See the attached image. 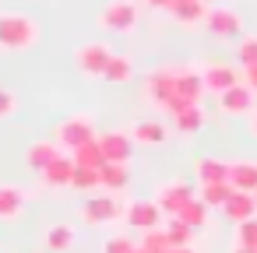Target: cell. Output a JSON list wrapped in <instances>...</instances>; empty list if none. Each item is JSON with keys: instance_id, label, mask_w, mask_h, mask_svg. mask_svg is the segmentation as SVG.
Wrapping results in <instances>:
<instances>
[{"instance_id": "3957f363", "label": "cell", "mask_w": 257, "mask_h": 253, "mask_svg": "<svg viewBox=\"0 0 257 253\" xmlns=\"http://www.w3.org/2000/svg\"><path fill=\"white\" fill-rule=\"evenodd\" d=\"M99 25H102L106 32H131V29L138 25V8L131 4V0H116V4L102 8Z\"/></svg>"}, {"instance_id": "44dd1931", "label": "cell", "mask_w": 257, "mask_h": 253, "mask_svg": "<svg viewBox=\"0 0 257 253\" xmlns=\"http://www.w3.org/2000/svg\"><path fill=\"white\" fill-rule=\"evenodd\" d=\"M176 218H180L183 225H190V228L197 232V228H201V225L208 221V204H204L201 197H190V200H187V204H183V207L176 211Z\"/></svg>"}, {"instance_id": "e575fe53", "label": "cell", "mask_w": 257, "mask_h": 253, "mask_svg": "<svg viewBox=\"0 0 257 253\" xmlns=\"http://www.w3.org/2000/svg\"><path fill=\"white\" fill-rule=\"evenodd\" d=\"M190 106H197V102H187L183 95H173V99H166V102H162V109H166V113H173V116H180V113H187Z\"/></svg>"}, {"instance_id": "ba28073f", "label": "cell", "mask_w": 257, "mask_h": 253, "mask_svg": "<svg viewBox=\"0 0 257 253\" xmlns=\"http://www.w3.org/2000/svg\"><path fill=\"white\" fill-rule=\"evenodd\" d=\"M204 25H208L215 36H222V39H232V36H239L243 18H239L232 8H211V11H208V18H204Z\"/></svg>"}, {"instance_id": "d4e9b609", "label": "cell", "mask_w": 257, "mask_h": 253, "mask_svg": "<svg viewBox=\"0 0 257 253\" xmlns=\"http://www.w3.org/2000/svg\"><path fill=\"white\" fill-rule=\"evenodd\" d=\"M43 242H46V249L64 253V249H71V242H74V228H71V225H53Z\"/></svg>"}, {"instance_id": "ab89813d", "label": "cell", "mask_w": 257, "mask_h": 253, "mask_svg": "<svg viewBox=\"0 0 257 253\" xmlns=\"http://www.w3.org/2000/svg\"><path fill=\"white\" fill-rule=\"evenodd\" d=\"M169 253H194V249H190V246H173Z\"/></svg>"}, {"instance_id": "ac0fdd59", "label": "cell", "mask_w": 257, "mask_h": 253, "mask_svg": "<svg viewBox=\"0 0 257 253\" xmlns=\"http://www.w3.org/2000/svg\"><path fill=\"white\" fill-rule=\"evenodd\" d=\"M197 179H201V186H208V183H229V162L201 158L197 162Z\"/></svg>"}, {"instance_id": "83f0119b", "label": "cell", "mask_w": 257, "mask_h": 253, "mask_svg": "<svg viewBox=\"0 0 257 253\" xmlns=\"http://www.w3.org/2000/svg\"><path fill=\"white\" fill-rule=\"evenodd\" d=\"M141 249H148V253H169L173 246H169V235H166V228L141 232Z\"/></svg>"}, {"instance_id": "9a60e30c", "label": "cell", "mask_w": 257, "mask_h": 253, "mask_svg": "<svg viewBox=\"0 0 257 253\" xmlns=\"http://www.w3.org/2000/svg\"><path fill=\"white\" fill-rule=\"evenodd\" d=\"M176 95H183L187 102H201V95H204L201 71H180L176 67Z\"/></svg>"}, {"instance_id": "7a4b0ae2", "label": "cell", "mask_w": 257, "mask_h": 253, "mask_svg": "<svg viewBox=\"0 0 257 253\" xmlns=\"http://www.w3.org/2000/svg\"><path fill=\"white\" fill-rule=\"evenodd\" d=\"M88 141H95V127H92L88 116H71V120H64L57 127V144L71 148V151L81 148V144H88Z\"/></svg>"}, {"instance_id": "f546056e", "label": "cell", "mask_w": 257, "mask_h": 253, "mask_svg": "<svg viewBox=\"0 0 257 253\" xmlns=\"http://www.w3.org/2000/svg\"><path fill=\"white\" fill-rule=\"evenodd\" d=\"M71 186H78V190H95V186H102V179H99V169L74 165V179H71Z\"/></svg>"}, {"instance_id": "5b68a950", "label": "cell", "mask_w": 257, "mask_h": 253, "mask_svg": "<svg viewBox=\"0 0 257 253\" xmlns=\"http://www.w3.org/2000/svg\"><path fill=\"white\" fill-rule=\"evenodd\" d=\"M109 60H113V53H109V46H102V43H88V46L78 50V67H81L85 74L102 78L106 67H109Z\"/></svg>"}, {"instance_id": "9c48e42d", "label": "cell", "mask_w": 257, "mask_h": 253, "mask_svg": "<svg viewBox=\"0 0 257 253\" xmlns=\"http://www.w3.org/2000/svg\"><path fill=\"white\" fill-rule=\"evenodd\" d=\"M201 78H204V92H215V95L229 92L232 85H239V74H236L229 64H208V67L201 71Z\"/></svg>"}, {"instance_id": "b9f144b4", "label": "cell", "mask_w": 257, "mask_h": 253, "mask_svg": "<svg viewBox=\"0 0 257 253\" xmlns=\"http://www.w3.org/2000/svg\"><path fill=\"white\" fill-rule=\"evenodd\" d=\"M250 130H253V134H257V120H253V127H250Z\"/></svg>"}, {"instance_id": "603a6c76", "label": "cell", "mask_w": 257, "mask_h": 253, "mask_svg": "<svg viewBox=\"0 0 257 253\" xmlns=\"http://www.w3.org/2000/svg\"><path fill=\"white\" fill-rule=\"evenodd\" d=\"M74 165H88V169H99V165H106V158H102V148H99V137L95 141H88V144H81V148H74Z\"/></svg>"}, {"instance_id": "7c38bea8", "label": "cell", "mask_w": 257, "mask_h": 253, "mask_svg": "<svg viewBox=\"0 0 257 253\" xmlns=\"http://www.w3.org/2000/svg\"><path fill=\"white\" fill-rule=\"evenodd\" d=\"M145 88H148V95L162 106L166 99H173L176 95V67H169V71H155V74H148V81H145Z\"/></svg>"}, {"instance_id": "7402d4cb", "label": "cell", "mask_w": 257, "mask_h": 253, "mask_svg": "<svg viewBox=\"0 0 257 253\" xmlns=\"http://www.w3.org/2000/svg\"><path fill=\"white\" fill-rule=\"evenodd\" d=\"M131 137L141 141V144H162V141H166V127L155 123V120H141V123H134Z\"/></svg>"}, {"instance_id": "74e56055", "label": "cell", "mask_w": 257, "mask_h": 253, "mask_svg": "<svg viewBox=\"0 0 257 253\" xmlns=\"http://www.w3.org/2000/svg\"><path fill=\"white\" fill-rule=\"evenodd\" d=\"M148 4H152V8H166V11H169V8L176 4V0H148Z\"/></svg>"}, {"instance_id": "e0dca14e", "label": "cell", "mask_w": 257, "mask_h": 253, "mask_svg": "<svg viewBox=\"0 0 257 253\" xmlns=\"http://www.w3.org/2000/svg\"><path fill=\"white\" fill-rule=\"evenodd\" d=\"M169 15L183 25H194V22H204L208 18V8L201 4V0H176V4L169 8Z\"/></svg>"}, {"instance_id": "4dcf8cb0", "label": "cell", "mask_w": 257, "mask_h": 253, "mask_svg": "<svg viewBox=\"0 0 257 253\" xmlns=\"http://www.w3.org/2000/svg\"><path fill=\"white\" fill-rule=\"evenodd\" d=\"M166 235H169V246H190L194 228H190V225H183L180 218H173V221L166 225Z\"/></svg>"}, {"instance_id": "5bb4252c", "label": "cell", "mask_w": 257, "mask_h": 253, "mask_svg": "<svg viewBox=\"0 0 257 253\" xmlns=\"http://www.w3.org/2000/svg\"><path fill=\"white\" fill-rule=\"evenodd\" d=\"M229 186L257 193V162H229Z\"/></svg>"}, {"instance_id": "f1b7e54d", "label": "cell", "mask_w": 257, "mask_h": 253, "mask_svg": "<svg viewBox=\"0 0 257 253\" xmlns=\"http://www.w3.org/2000/svg\"><path fill=\"white\" fill-rule=\"evenodd\" d=\"M173 123H176V130H183V134H194V130H201V123H204V113H201V106H190L187 113L173 116Z\"/></svg>"}, {"instance_id": "52a82bcc", "label": "cell", "mask_w": 257, "mask_h": 253, "mask_svg": "<svg viewBox=\"0 0 257 253\" xmlns=\"http://www.w3.org/2000/svg\"><path fill=\"white\" fill-rule=\"evenodd\" d=\"M123 214H127V225L138 228V232H152V228L162 225V207H159V204H148V200L131 204Z\"/></svg>"}, {"instance_id": "836d02e7", "label": "cell", "mask_w": 257, "mask_h": 253, "mask_svg": "<svg viewBox=\"0 0 257 253\" xmlns=\"http://www.w3.org/2000/svg\"><path fill=\"white\" fill-rule=\"evenodd\" d=\"M239 64L243 67H253L257 64V36H250V39L239 43Z\"/></svg>"}, {"instance_id": "d590c367", "label": "cell", "mask_w": 257, "mask_h": 253, "mask_svg": "<svg viewBox=\"0 0 257 253\" xmlns=\"http://www.w3.org/2000/svg\"><path fill=\"white\" fill-rule=\"evenodd\" d=\"M11 113H15V95H11L8 88H0V120L11 116Z\"/></svg>"}, {"instance_id": "30bf717a", "label": "cell", "mask_w": 257, "mask_h": 253, "mask_svg": "<svg viewBox=\"0 0 257 253\" xmlns=\"http://www.w3.org/2000/svg\"><path fill=\"white\" fill-rule=\"evenodd\" d=\"M99 148H102V158L106 162H116V165H127V158H131V151H134V137H127V134H106V137H99Z\"/></svg>"}, {"instance_id": "277c9868", "label": "cell", "mask_w": 257, "mask_h": 253, "mask_svg": "<svg viewBox=\"0 0 257 253\" xmlns=\"http://www.w3.org/2000/svg\"><path fill=\"white\" fill-rule=\"evenodd\" d=\"M120 200L116 197H92L85 207H81V218L88 221V225H109V221H116L120 218Z\"/></svg>"}, {"instance_id": "2e32d148", "label": "cell", "mask_w": 257, "mask_h": 253, "mask_svg": "<svg viewBox=\"0 0 257 253\" xmlns=\"http://www.w3.org/2000/svg\"><path fill=\"white\" fill-rule=\"evenodd\" d=\"M50 186H71V179H74V158H64V155H57L43 172H39Z\"/></svg>"}, {"instance_id": "6da1fadb", "label": "cell", "mask_w": 257, "mask_h": 253, "mask_svg": "<svg viewBox=\"0 0 257 253\" xmlns=\"http://www.w3.org/2000/svg\"><path fill=\"white\" fill-rule=\"evenodd\" d=\"M39 39V29L25 15H0V46L4 50H29Z\"/></svg>"}, {"instance_id": "ffe728a7", "label": "cell", "mask_w": 257, "mask_h": 253, "mask_svg": "<svg viewBox=\"0 0 257 253\" xmlns=\"http://www.w3.org/2000/svg\"><path fill=\"white\" fill-rule=\"evenodd\" d=\"M22 207H25V193L18 186H0V218L11 221L22 214Z\"/></svg>"}, {"instance_id": "8992f818", "label": "cell", "mask_w": 257, "mask_h": 253, "mask_svg": "<svg viewBox=\"0 0 257 253\" xmlns=\"http://www.w3.org/2000/svg\"><path fill=\"white\" fill-rule=\"evenodd\" d=\"M155 197H159L155 204H159L166 214H173V218H176V211H180V207H183V204L194 197V190H190V183H183V179H173V183L159 186V193H155Z\"/></svg>"}, {"instance_id": "4fadbf2b", "label": "cell", "mask_w": 257, "mask_h": 253, "mask_svg": "<svg viewBox=\"0 0 257 253\" xmlns=\"http://www.w3.org/2000/svg\"><path fill=\"white\" fill-rule=\"evenodd\" d=\"M218 106H222V113H232V116L250 113V106H253V92H250L246 85H232L229 92L218 95Z\"/></svg>"}, {"instance_id": "7bdbcfd3", "label": "cell", "mask_w": 257, "mask_h": 253, "mask_svg": "<svg viewBox=\"0 0 257 253\" xmlns=\"http://www.w3.org/2000/svg\"><path fill=\"white\" fill-rule=\"evenodd\" d=\"M201 4H204V0H201Z\"/></svg>"}, {"instance_id": "4316f807", "label": "cell", "mask_w": 257, "mask_h": 253, "mask_svg": "<svg viewBox=\"0 0 257 253\" xmlns=\"http://www.w3.org/2000/svg\"><path fill=\"white\" fill-rule=\"evenodd\" d=\"M131 74H134L131 60H127V57H116V53H113V60H109V67H106V74H102V78H106L109 85H123V81H127Z\"/></svg>"}, {"instance_id": "60d3db41", "label": "cell", "mask_w": 257, "mask_h": 253, "mask_svg": "<svg viewBox=\"0 0 257 253\" xmlns=\"http://www.w3.org/2000/svg\"><path fill=\"white\" fill-rule=\"evenodd\" d=\"M134 253H148V249H141V246H138V249H134Z\"/></svg>"}, {"instance_id": "8fae6325", "label": "cell", "mask_w": 257, "mask_h": 253, "mask_svg": "<svg viewBox=\"0 0 257 253\" xmlns=\"http://www.w3.org/2000/svg\"><path fill=\"white\" fill-rule=\"evenodd\" d=\"M225 218H232L236 225L246 221V218H257V193H243V190H232V197L225 200Z\"/></svg>"}, {"instance_id": "d6986e66", "label": "cell", "mask_w": 257, "mask_h": 253, "mask_svg": "<svg viewBox=\"0 0 257 253\" xmlns=\"http://www.w3.org/2000/svg\"><path fill=\"white\" fill-rule=\"evenodd\" d=\"M99 179H102V186H106L109 193H116V190H127V183H131V172H127V165L106 162V165H99Z\"/></svg>"}, {"instance_id": "8d00e7d4", "label": "cell", "mask_w": 257, "mask_h": 253, "mask_svg": "<svg viewBox=\"0 0 257 253\" xmlns=\"http://www.w3.org/2000/svg\"><path fill=\"white\" fill-rule=\"evenodd\" d=\"M243 78H246V88L257 92V64H253V67H243Z\"/></svg>"}, {"instance_id": "f35d334b", "label": "cell", "mask_w": 257, "mask_h": 253, "mask_svg": "<svg viewBox=\"0 0 257 253\" xmlns=\"http://www.w3.org/2000/svg\"><path fill=\"white\" fill-rule=\"evenodd\" d=\"M232 253H257V246H236Z\"/></svg>"}, {"instance_id": "cb8c5ba5", "label": "cell", "mask_w": 257, "mask_h": 253, "mask_svg": "<svg viewBox=\"0 0 257 253\" xmlns=\"http://www.w3.org/2000/svg\"><path fill=\"white\" fill-rule=\"evenodd\" d=\"M53 158H57V144L53 141H39L36 148H29V169H36V172H43Z\"/></svg>"}, {"instance_id": "d6a6232c", "label": "cell", "mask_w": 257, "mask_h": 253, "mask_svg": "<svg viewBox=\"0 0 257 253\" xmlns=\"http://www.w3.org/2000/svg\"><path fill=\"white\" fill-rule=\"evenodd\" d=\"M138 246H134V239L131 235H113V239H106V246H102V253H134Z\"/></svg>"}, {"instance_id": "1f68e13d", "label": "cell", "mask_w": 257, "mask_h": 253, "mask_svg": "<svg viewBox=\"0 0 257 253\" xmlns=\"http://www.w3.org/2000/svg\"><path fill=\"white\" fill-rule=\"evenodd\" d=\"M236 246H257V218H246L236 225Z\"/></svg>"}, {"instance_id": "484cf974", "label": "cell", "mask_w": 257, "mask_h": 253, "mask_svg": "<svg viewBox=\"0 0 257 253\" xmlns=\"http://www.w3.org/2000/svg\"><path fill=\"white\" fill-rule=\"evenodd\" d=\"M229 197H232V186L229 183H208V186H201V200L208 207H225Z\"/></svg>"}]
</instances>
